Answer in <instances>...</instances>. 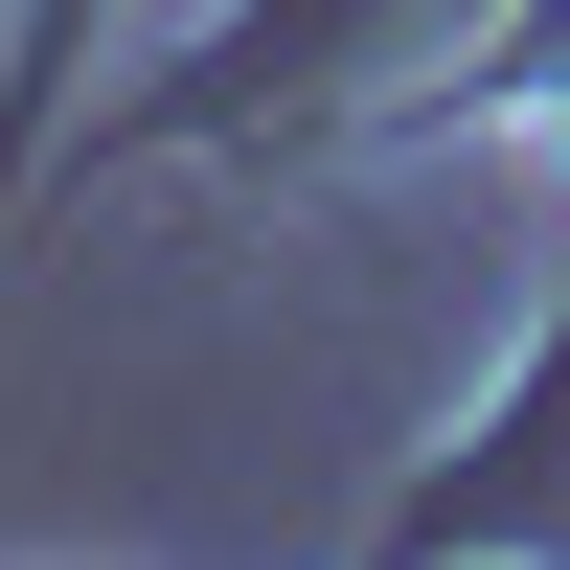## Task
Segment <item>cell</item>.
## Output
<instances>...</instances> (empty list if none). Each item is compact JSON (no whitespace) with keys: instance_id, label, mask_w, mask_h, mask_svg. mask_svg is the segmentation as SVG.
I'll use <instances>...</instances> for the list:
<instances>
[{"instance_id":"cell-1","label":"cell","mask_w":570,"mask_h":570,"mask_svg":"<svg viewBox=\"0 0 570 570\" xmlns=\"http://www.w3.org/2000/svg\"><path fill=\"white\" fill-rule=\"evenodd\" d=\"M548 160H570V91H548Z\"/></svg>"}]
</instances>
